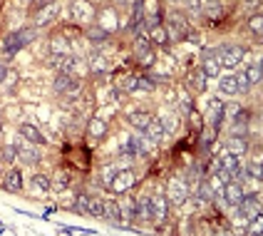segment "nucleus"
I'll use <instances>...</instances> for the list:
<instances>
[{
	"label": "nucleus",
	"instance_id": "c9c22d12",
	"mask_svg": "<svg viewBox=\"0 0 263 236\" xmlns=\"http://www.w3.org/2000/svg\"><path fill=\"white\" fill-rule=\"evenodd\" d=\"M196 194H199V202H214V199H216V192H214V187H211L209 179H206V181H199Z\"/></svg>",
	"mask_w": 263,
	"mask_h": 236
},
{
	"label": "nucleus",
	"instance_id": "0eeeda50",
	"mask_svg": "<svg viewBox=\"0 0 263 236\" xmlns=\"http://www.w3.org/2000/svg\"><path fill=\"white\" fill-rule=\"evenodd\" d=\"M164 28H166V32H169V40H172V43H181V40H184V35H186V30H189V23H186V17H184V15L169 13L166 15Z\"/></svg>",
	"mask_w": 263,
	"mask_h": 236
},
{
	"label": "nucleus",
	"instance_id": "b1692460",
	"mask_svg": "<svg viewBox=\"0 0 263 236\" xmlns=\"http://www.w3.org/2000/svg\"><path fill=\"white\" fill-rule=\"evenodd\" d=\"M221 60H219V55H209V58H204L201 60V72L209 77V80H214V77H219L221 75Z\"/></svg>",
	"mask_w": 263,
	"mask_h": 236
},
{
	"label": "nucleus",
	"instance_id": "aec40b11",
	"mask_svg": "<svg viewBox=\"0 0 263 236\" xmlns=\"http://www.w3.org/2000/svg\"><path fill=\"white\" fill-rule=\"evenodd\" d=\"M3 187H5L10 194H20L23 192V187H25V184H23V172H20V169H10V172L5 174Z\"/></svg>",
	"mask_w": 263,
	"mask_h": 236
},
{
	"label": "nucleus",
	"instance_id": "f704fd0d",
	"mask_svg": "<svg viewBox=\"0 0 263 236\" xmlns=\"http://www.w3.org/2000/svg\"><path fill=\"white\" fill-rule=\"evenodd\" d=\"M87 214L89 216H95V219H102V214H104V199L102 196H89Z\"/></svg>",
	"mask_w": 263,
	"mask_h": 236
},
{
	"label": "nucleus",
	"instance_id": "423d86ee",
	"mask_svg": "<svg viewBox=\"0 0 263 236\" xmlns=\"http://www.w3.org/2000/svg\"><path fill=\"white\" fill-rule=\"evenodd\" d=\"M60 13V3L58 0H47V3H43L37 10H35V15H32V28H45V25H50L55 17H58Z\"/></svg>",
	"mask_w": 263,
	"mask_h": 236
},
{
	"label": "nucleus",
	"instance_id": "c03bdc74",
	"mask_svg": "<svg viewBox=\"0 0 263 236\" xmlns=\"http://www.w3.org/2000/svg\"><path fill=\"white\" fill-rule=\"evenodd\" d=\"M161 119V124H164V132L166 134H174L176 132V127H179V115H164V117H159Z\"/></svg>",
	"mask_w": 263,
	"mask_h": 236
},
{
	"label": "nucleus",
	"instance_id": "f257e3e1",
	"mask_svg": "<svg viewBox=\"0 0 263 236\" xmlns=\"http://www.w3.org/2000/svg\"><path fill=\"white\" fill-rule=\"evenodd\" d=\"M37 38V28H23V30H17V32H13V35H8L3 43H0V47L5 50V58H13L17 50H23V47H28L32 40Z\"/></svg>",
	"mask_w": 263,
	"mask_h": 236
},
{
	"label": "nucleus",
	"instance_id": "2f4dec72",
	"mask_svg": "<svg viewBox=\"0 0 263 236\" xmlns=\"http://www.w3.org/2000/svg\"><path fill=\"white\" fill-rule=\"evenodd\" d=\"M219 167L221 169H226L229 174H234V172L241 169V157H236V154H231V152H223V157L219 159Z\"/></svg>",
	"mask_w": 263,
	"mask_h": 236
},
{
	"label": "nucleus",
	"instance_id": "2eb2a0df",
	"mask_svg": "<svg viewBox=\"0 0 263 236\" xmlns=\"http://www.w3.org/2000/svg\"><path fill=\"white\" fill-rule=\"evenodd\" d=\"M249 149H251L249 137L229 134V139H226V152H231V154H236V157H243V154H249Z\"/></svg>",
	"mask_w": 263,
	"mask_h": 236
},
{
	"label": "nucleus",
	"instance_id": "49530a36",
	"mask_svg": "<svg viewBox=\"0 0 263 236\" xmlns=\"http://www.w3.org/2000/svg\"><path fill=\"white\" fill-rule=\"evenodd\" d=\"M87 204H89V194H77V196H74V204H72V211L87 214Z\"/></svg>",
	"mask_w": 263,
	"mask_h": 236
},
{
	"label": "nucleus",
	"instance_id": "8fccbe9b",
	"mask_svg": "<svg viewBox=\"0 0 263 236\" xmlns=\"http://www.w3.org/2000/svg\"><path fill=\"white\" fill-rule=\"evenodd\" d=\"M246 174H249V179H253V181H261V179H263L261 162H258V159H256V162H249V167H246Z\"/></svg>",
	"mask_w": 263,
	"mask_h": 236
},
{
	"label": "nucleus",
	"instance_id": "1a4fd4ad",
	"mask_svg": "<svg viewBox=\"0 0 263 236\" xmlns=\"http://www.w3.org/2000/svg\"><path fill=\"white\" fill-rule=\"evenodd\" d=\"M243 181H236V179H231V181H226L223 184V189H221V196H223V202L229 204V207L234 209L241 204V199H243Z\"/></svg>",
	"mask_w": 263,
	"mask_h": 236
},
{
	"label": "nucleus",
	"instance_id": "f03ea898",
	"mask_svg": "<svg viewBox=\"0 0 263 236\" xmlns=\"http://www.w3.org/2000/svg\"><path fill=\"white\" fill-rule=\"evenodd\" d=\"M164 196H166V202L169 204H174V207H181V204H186L191 196V187L186 179H169L166 181V192H164Z\"/></svg>",
	"mask_w": 263,
	"mask_h": 236
},
{
	"label": "nucleus",
	"instance_id": "58836bf2",
	"mask_svg": "<svg viewBox=\"0 0 263 236\" xmlns=\"http://www.w3.org/2000/svg\"><path fill=\"white\" fill-rule=\"evenodd\" d=\"M249 30L258 38V40H261V35H263V15H261V10H258V13H253L249 17Z\"/></svg>",
	"mask_w": 263,
	"mask_h": 236
},
{
	"label": "nucleus",
	"instance_id": "4c0bfd02",
	"mask_svg": "<svg viewBox=\"0 0 263 236\" xmlns=\"http://www.w3.org/2000/svg\"><path fill=\"white\" fill-rule=\"evenodd\" d=\"M32 192L35 194H47L50 192V177L35 174V177H32Z\"/></svg>",
	"mask_w": 263,
	"mask_h": 236
},
{
	"label": "nucleus",
	"instance_id": "4468645a",
	"mask_svg": "<svg viewBox=\"0 0 263 236\" xmlns=\"http://www.w3.org/2000/svg\"><path fill=\"white\" fill-rule=\"evenodd\" d=\"M17 147V162L23 164H37L40 162V149H37V144H32V142H28V144H15Z\"/></svg>",
	"mask_w": 263,
	"mask_h": 236
},
{
	"label": "nucleus",
	"instance_id": "72a5a7b5",
	"mask_svg": "<svg viewBox=\"0 0 263 236\" xmlns=\"http://www.w3.org/2000/svg\"><path fill=\"white\" fill-rule=\"evenodd\" d=\"M132 50H134V58L144 55L146 50H152V43H149V38H146V35H142V32H137V38H134V43H132Z\"/></svg>",
	"mask_w": 263,
	"mask_h": 236
},
{
	"label": "nucleus",
	"instance_id": "3c124183",
	"mask_svg": "<svg viewBox=\"0 0 263 236\" xmlns=\"http://www.w3.org/2000/svg\"><path fill=\"white\" fill-rule=\"evenodd\" d=\"M186 117H189V124L194 127V130H201V127H204V117H201V115L196 112V107L191 110V112L186 115Z\"/></svg>",
	"mask_w": 263,
	"mask_h": 236
},
{
	"label": "nucleus",
	"instance_id": "ea45409f",
	"mask_svg": "<svg viewBox=\"0 0 263 236\" xmlns=\"http://www.w3.org/2000/svg\"><path fill=\"white\" fill-rule=\"evenodd\" d=\"M261 229H263V219H261V214H253L249 219V224L243 226V231L249 236H256V234H261Z\"/></svg>",
	"mask_w": 263,
	"mask_h": 236
},
{
	"label": "nucleus",
	"instance_id": "9b49d317",
	"mask_svg": "<svg viewBox=\"0 0 263 236\" xmlns=\"http://www.w3.org/2000/svg\"><path fill=\"white\" fill-rule=\"evenodd\" d=\"M206 85H209V77L201 72V67H199V70H191V72L184 77V87L189 89L191 95H204Z\"/></svg>",
	"mask_w": 263,
	"mask_h": 236
},
{
	"label": "nucleus",
	"instance_id": "393cba45",
	"mask_svg": "<svg viewBox=\"0 0 263 236\" xmlns=\"http://www.w3.org/2000/svg\"><path fill=\"white\" fill-rule=\"evenodd\" d=\"M238 207L243 209L249 216L261 214V194H243V199H241V204H238Z\"/></svg>",
	"mask_w": 263,
	"mask_h": 236
},
{
	"label": "nucleus",
	"instance_id": "cd10ccee",
	"mask_svg": "<svg viewBox=\"0 0 263 236\" xmlns=\"http://www.w3.org/2000/svg\"><path fill=\"white\" fill-rule=\"evenodd\" d=\"M87 70H89L92 75H104L107 70H109V65H107V58H104V55H100V52L89 55V60H87Z\"/></svg>",
	"mask_w": 263,
	"mask_h": 236
},
{
	"label": "nucleus",
	"instance_id": "4be33fe9",
	"mask_svg": "<svg viewBox=\"0 0 263 236\" xmlns=\"http://www.w3.org/2000/svg\"><path fill=\"white\" fill-rule=\"evenodd\" d=\"M176 104H179V112L181 115H189L191 110H194V95L184 85H179V89H176Z\"/></svg>",
	"mask_w": 263,
	"mask_h": 236
},
{
	"label": "nucleus",
	"instance_id": "39448f33",
	"mask_svg": "<svg viewBox=\"0 0 263 236\" xmlns=\"http://www.w3.org/2000/svg\"><path fill=\"white\" fill-rule=\"evenodd\" d=\"M70 10H72V20L77 25H92L97 17V8L89 0H72Z\"/></svg>",
	"mask_w": 263,
	"mask_h": 236
},
{
	"label": "nucleus",
	"instance_id": "a19ab883",
	"mask_svg": "<svg viewBox=\"0 0 263 236\" xmlns=\"http://www.w3.org/2000/svg\"><path fill=\"white\" fill-rule=\"evenodd\" d=\"M216 130H214V127H209V124H206V127H201V130H199V139H201V144H204V147H211V144H214V142H216Z\"/></svg>",
	"mask_w": 263,
	"mask_h": 236
},
{
	"label": "nucleus",
	"instance_id": "c85d7f7f",
	"mask_svg": "<svg viewBox=\"0 0 263 236\" xmlns=\"http://www.w3.org/2000/svg\"><path fill=\"white\" fill-rule=\"evenodd\" d=\"M154 119V115L152 112H132L129 117H127V122H129L134 130H139V132H144L146 130V124Z\"/></svg>",
	"mask_w": 263,
	"mask_h": 236
},
{
	"label": "nucleus",
	"instance_id": "f3484780",
	"mask_svg": "<svg viewBox=\"0 0 263 236\" xmlns=\"http://www.w3.org/2000/svg\"><path fill=\"white\" fill-rule=\"evenodd\" d=\"M107 119L104 117H89L87 122V134L92 137V139H97V142H102L104 137H107Z\"/></svg>",
	"mask_w": 263,
	"mask_h": 236
},
{
	"label": "nucleus",
	"instance_id": "7ed1b4c3",
	"mask_svg": "<svg viewBox=\"0 0 263 236\" xmlns=\"http://www.w3.org/2000/svg\"><path fill=\"white\" fill-rule=\"evenodd\" d=\"M134 184H137L134 169H132V167H122V169L115 172V177H112V181L107 184V189H112L115 194H127L134 189Z\"/></svg>",
	"mask_w": 263,
	"mask_h": 236
},
{
	"label": "nucleus",
	"instance_id": "e433bc0d",
	"mask_svg": "<svg viewBox=\"0 0 263 236\" xmlns=\"http://www.w3.org/2000/svg\"><path fill=\"white\" fill-rule=\"evenodd\" d=\"M219 89L223 92V95H231V97H234V95H236L234 75H219Z\"/></svg>",
	"mask_w": 263,
	"mask_h": 236
},
{
	"label": "nucleus",
	"instance_id": "bb28decb",
	"mask_svg": "<svg viewBox=\"0 0 263 236\" xmlns=\"http://www.w3.org/2000/svg\"><path fill=\"white\" fill-rule=\"evenodd\" d=\"M50 189H55V192H67V189H70V174H67L65 169H58V172L50 177Z\"/></svg>",
	"mask_w": 263,
	"mask_h": 236
},
{
	"label": "nucleus",
	"instance_id": "603ef678",
	"mask_svg": "<svg viewBox=\"0 0 263 236\" xmlns=\"http://www.w3.org/2000/svg\"><path fill=\"white\" fill-rule=\"evenodd\" d=\"M17 80H20V75L8 67V72H5V77H3V85H5V87H15V82H17Z\"/></svg>",
	"mask_w": 263,
	"mask_h": 236
},
{
	"label": "nucleus",
	"instance_id": "7c9ffc66",
	"mask_svg": "<svg viewBox=\"0 0 263 236\" xmlns=\"http://www.w3.org/2000/svg\"><path fill=\"white\" fill-rule=\"evenodd\" d=\"M74 85V80H72V75L70 72H58L55 75V82H52V89L58 92V95H65L67 89Z\"/></svg>",
	"mask_w": 263,
	"mask_h": 236
},
{
	"label": "nucleus",
	"instance_id": "37998d69",
	"mask_svg": "<svg viewBox=\"0 0 263 236\" xmlns=\"http://www.w3.org/2000/svg\"><path fill=\"white\" fill-rule=\"evenodd\" d=\"M0 157H3V162L8 164L17 162V147L15 144H0Z\"/></svg>",
	"mask_w": 263,
	"mask_h": 236
},
{
	"label": "nucleus",
	"instance_id": "79ce46f5",
	"mask_svg": "<svg viewBox=\"0 0 263 236\" xmlns=\"http://www.w3.org/2000/svg\"><path fill=\"white\" fill-rule=\"evenodd\" d=\"M154 62H157V52H154V47H152V50H146L144 55H139V58H137V65H139V67H144V70H152V67H154Z\"/></svg>",
	"mask_w": 263,
	"mask_h": 236
},
{
	"label": "nucleus",
	"instance_id": "ddd939ff",
	"mask_svg": "<svg viewBox=\"0 0 263 236\" xmlns=\"http://www.w3.org/2000/svg\"><path fill=\"white\" fill-rule=\"evenodd\" d=\"M119 196H124V194H119ZM117 207H119V214H122V224L129 226L132 222H137V199L124 196V199L117 202Z\"/></svg>",
	"mask_w": 263,
	"mask_h": 236
},
{
	"label": "nucleus",
	"instance_id": "864d4df0",
	"mask_svg": "<svg viewBox=\"0 0 263 236\" xmlns=\"http://www.w3.org/2000/svg\"><path fill=\"white\" fill-rule=\"evenodd\" d=\"M5 72H8V67H5V65H0V82H3V77H5Z\"/></svg>",
	"mask_w": 263,
	"mask_h": 236
},
{
	"label": "nucleus",
	"instance_id": "a211bd4d",
	"mask_svg": "<svg viewBox=\"0 0 263 236\" xmlns=\"http://www.w3.org/2000/svg\"><path fill=\"white\" fill-rule=\"evenodd\" d=\"M146 38H149V43L152 45H159V47H169V32H166V28H164V23H159V25H154V28L146 30Z\"/></svg>",
	"mask_w": 263,
	"mask_h": 236
},
{
	"label": "nucleus",
	"instance_id": "473e14b6",
	"mask_svg": "<svg viewBox=\"0 0 263 236\" xmlns=\"http://www.w3.org/2000/svg\"><path fill=\"white\" fill-rule=\"evenodd\" d=\"M246 80H249L251 87H256V85H261L263 80V72H261V60H256V62H251L249 70H246Z\"/></svg>",
	"mask_w": 263,
	"mask_h": 236
},
{
	"label": "nucleus",
	"instance_id": "de8ad7c7",
	"mask_svg": "<svg viewBox=\"0 0 263 236\" xmlns=\"http://www.w3.org/2000/svg\"><path fill=\"white\" fill-rule=\"evenodd\" d=\"M137 89H144V92H154L157 89V82L149 77V75H139L137 77Z\"/></svg>",
	"mask_w": 263,
	"mask_h": 236
},
{
	"label": "nucleus",
	"instance_id": "5fc2aeb1",
	"mask_svg": "<svg viewBox=\"0 0 263 236\" xmlns=\"http://www.w3.org/2000/svg\"><path fill=\"white\" fill-rule=\"evenodd\" d=\"M0 139H3V124H0Z\"/></svg>",
	"mask_w": 263,
	"mask_h": 236
},
{
	"label": "nucleus",
	"instance_id": "20e7f679",
	"mask_svg": "<svg viewBox=\"0 0 263 236\" xmlns=\"http://www.w3.org/2000/svg\"><path fill=\"white\" fill-rule=\"evenodd\" d=\"M216 55H219V60H221V67L236 70L238 62L246 55V47H243V45H221V47H216Z\"/></svg>",
	"mask_w": 263,
	"mask_h": 236
},
{
	"label": "nucleus",
	"instance_id": "dca6fc26",
	"mask_svg": "<svg viewBox=\"0 0 263 236\" xmlns=\"http://www.w3.org/2000/svg\"><path fill=\"white\" fill-rule=\"evenodd\" d=\"M50 55H72L70 40H67L62 32H55V35L50 38Z\"/></svg>",
	"mask_w": 263,
	"mask_h": 236
},
{
	"label": "nucleus",
	"instance_id": "09e8293b",
	"mask_svg": "<svg viewBox=\"0 0 263 236\" xmlns=\"http://www.w3.org/2000/svg\"><path fill=\"white\" fill-rule=\"evenodd\" d=\"M204 13L211 17V20H216L221 15V0H206V5H204Z\"/></svg>",
	"mask_w": 263,
	"mask_h": 236
},
{
	"label": "nucleus",
	"instance_id": "9d476101",
	"mask_svg": "<svg viewBox=\"0 0 263 236\" xmlns=\"http://www.w3.org/2000/svg\"><path fill=\"white\" fill-rule=\"evenodd\" d=\"M166 219H169V202H166V196L164 194L152 196V222L157 226H164Z\"/></svg>",
	"mask_w": 263,
	"mask_h": 236
},
{
	"label": "nucleus",
	"instance_id": "a878e982",
	"mask_svg": "<svg viewBox=\"0 0 263 236\" xmlns=\"http://www.w3.org/2000/svg\"><path fill=\"white\" fill-rule=\"evenodd\" d=\"M104 222H109L112 226H122V214H119V207L117 202H109L104 199V214H102Z\"/></svg>",
	"mask_w": 263,
	"mask_h": 236
},
{
	"label": "nucleus",
	"instance_id": "5701e85b",
	"mask_svg": "<svg viewBox=\"0 0 263 236\" xmlns=\"http://www.w3.org/2000/svg\"><path fill=\"white\" fill-rule=\"evenodd\" d=\"M142 134H144L146 139H152L154 144H159L161 139L166 137V132H164V124H161V119H159V117H154V119H152V122L146 124V130H144Z\"/></svg>",
	"mask_w": 263,
	"mask_h": 236
},
{
	"label": "nucleus",
	"instance_id": "c756f323",
	"mask_svg": "<svg viewBox=\"0 0 263 236\" xmlns=\"http://www.w3.org/2000/svg\"><path fill=\"white\" fill-rule=\"evenodd\" d=\"M137 222H152V196L137 199Z\"/></svg>",
	"mask_w": 263,
	"mask_h": 236
},
{
	"label": "nucleus",
	"instance_id": "412c9836",
	"mask_svg": "<svg viewBox=\"0 0 263 236\" xmlns=\"http://www.w3.org/2000/svg\"><path fill=\"white\" fill-rule=\"evenodd\" d=\"M17 132L20 137L25 139V142H32V144H43V132L32 124V122H23L20 127H17Z\"/></svg>",
	"mask_w": 263,
	"mask_h": 236
},
{
	"label": "nucleus",
	"instance_id": "f8f14e48",
	"mask_svg": "<svg viewBox=\"0 0 263 236\" xmlns=\"http://www.w3.org/2000/svg\"><path fill=\"white\" fill-rule=\"evenodd\" d=\"M223 110H226V102H221L219 97L211 100V102H209V112H206V117H204V124L214 127V130L219 132L221 122H223Z\"/></svg>",
	"mask_w": 263,
	"mask_h": 236
},
{
	"label": "nucleus",
	"instance_id": "6ab92c4d",
	"mask_svg": "<svg viewBox=\"0 0 263 236\" xmlns=\"http://www.w3.org/2000/svg\"><path fill=\"white\" fill-rule=\"evenodd\" d=\"M82 35L87 38L89 43H95V45H100V43H107L112 35L107 32V30H102L97 23H92V25H85V30H82Z\"/></svg>",
	"mask_w": 263,
	"mask_h": 236
},
{
	"label": "nucleus",
	"instance_id": "6e6552de",
	"mask_svg": "<svg viewBox=\"0 0 263 236\" xmlns=\"http://www.w3.org/2000/svg\"><path fill=\"white\" fill-rule=\"evenodd\" d=\"M95 23H97L102 30H107L109 35H115V32L119 30V10H117V5H104L102 10H97Z\"/></svg>",
	"mask_w": 263,
	"mask_h": 236
},
{
	"label": "nucleus",
	"instance_id": "a18cd8bd",
	"mask_svg": "<svg viewBox=\"0 0 263 236\" xmlns=\"http://www.w3.org/2000/svg\"><path fill=\"white\" fill-rule=\"evenodd\" d=\"M234 80H236V95H249L251 85H249V80H246V72H236Z\"/></svg>",
	"mask_w": 263,
	"mask_h": 236
}]
</instances>
